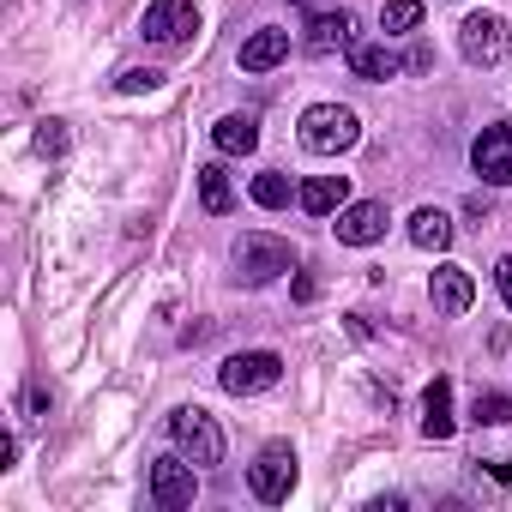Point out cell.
Masks as SVG:
<instances>
[{"label": "cell", "mask_w": 512, "mask_h": 512, "mask_svg": "<svg viewBox=\"0 0 512 512\" xmlns=\"http://www.w3.org/2000/svg\"><path fill=\"white\" fill-rule=\"evenodd\" d=\"M452 428H458V416H452V380H434L422 392V434L428 440H452Z\"/></svg>", "instance_id": "obj_16"}, {"label": "cell", "mask_w": 512, "mask_h": 512, "mask_svg": "<svg viewBox=\"0 0 512 512\" xmlns=\"http://www.w3.org/2000/svg\"><path fill=\"white\" fill-rule=\"evenodd\" d=\"M470 422H476V428H506V422H512V398H506V392H476Z\"/></svg>", "instance_id": "obj_22"}, {"label": "cell", "mask_w": 512, "mask_h": 512, "mask_svg": "<svg viewBox=\"0 0 512 512\" xmlns=\"http://www.w3.org/2000/svg\"><path fill=\"white\" fill-rule=\"evenodd\" d=\"M386 223H392V211H386L380 199H350V205L338 211V223H332V229H338V241H344V247H374V241L386 235Z\"/></svg>", "instance_id": "obj_10"}, {"label": "cell", "mask_w": 512, "mask_h": 512, "mask_svg": "<svg viewBox=\"0 0 512 512\" xmlns=\"http://www.w3.org/2000/svg\"><path fill=\"white\" fill-rule=\"evenodd\" d=\"M157 85H163V73H157V67H127V73H121V91H127V97L157 91Z\"/></svg>", "instance_id": "obj_23"}, {"label": "cell", "mask_w": 512, "mask_h": 512, "mask_svg": "<svg viewBox=\"0 0 512 512\" xmlns=\"http://www.w3.org/2000/svg\"><path fill=\"white\" fill-rule=\"evenodd\" d=\"M199 205H205L211 217L235 211V181H229V169H223V163H205V169H199Z\"/></svg>", "instance_id": "obj_19"}, {"label": "cell", "mask_w": 512, "mask_h": 512, "mask_svg": "<svg viewBox=\"0 0 512 512\" xmlns=\"http://www.w3.org/2000/svg\"><path fill=\"white\" fill-rule=\"evenodd\" d=\"M470 169H476L488 187H512V127H506V121H494V127L476 133V145H470Z\"/></svg>", "instance_id": "obj_9"}, {"label": "cell", "mask_w": 512, "mask_h": 512, "mask_svg": "<svg viewBox=\"0 0 512 512\" xmlns=\"http://www.w3.org/2000/svg\"><path fill=\"white\" fill-rule=\"evenodd\" d=\"M193 494H199V464H193L187 452H169V458L151 464V500H157L163 512L193 506Z\"/></svg>", "instance_id": "obj_5"}, {"label": "cell", "mask_w": 512, "mask_h": 512, "mask_svg": "<svg viewBox=\"0 0 512 512\" xmlns=\"http://www.w3.org/2000/svg\"><path fill=\"white\" fill-rule=\"evenodd\" d=\"M278 61H290V31H272L260 25L247 43H241V73H272Z\"/></svg>", "instance_id": "obj_13"}, {"label": "cell", "mask_w": 512, "mask_h": 512, "mask_svg": "<svg viewBox=\"0 0 512 512\" xmlns=\"http://www.w3.org/2000/svg\"><path fill=\"white\" fill-rule=\"evenodd\" d=\"M356 139H362L356 109H344V103H314V109H302V145H308L314 157H338V151H350Z\"/></svg>", "instance_id": "obj_1"}, {"label": "cell", "mask_w": 512, "mask_h": 512, "mask_svg": "<svg viewBox=\"0 0 512 512\" xmlns=\"http://www.w3.org/2000/svg\"><path fill=\"white\" fill-rule=\"evenodd\" d=\"M350 43H356V13H350V7L320 13V7H314V19H308V31H302V49H308V55H332V49H350Z\"/></svg>", "instance_id": "obj_11"}, {"label": "cell", "mask_w": 512, "mask_h": 512, "mask_svg": "<svg viewBox=\"0 0 512 512\" xmlns=\"http://www.w3.org/2000/svg\"><path fill=\"white\" fill-rule=\"evenodd\" d=\"M506 43H512V25H506L500 13H470V19L458 25V49H464L470 67H494V61L506 55Z\"/></svg>", "instance_id": "obj_7"}, {"label": "cell", "mask_w": 512, "mask_h": 512, "mask_svg": "<svg viewBox=\"0 0 512 512\" xmlns=\"http://www.w3.org/2000/svg\"><path fill=\"white\" fill-rule=\"evenodd\" d=\"M296 205H302L308 217H338V211L350 205V175H314V181H302Z\"/></svg>", "instance_id": "obj_12"}, {"label": "cell", "mask_w": 512, "mask_h": 512, "mask_svg": "<svg viewBox=\"0 0 512 512\" xmlns=\"http://www.w3.org/2000/svg\"><path fill=\"white\" fill-rule=\"evenodd\" d=\"M247 193H253V205H266V211H284V205H290L302 187H290V175H284V169H260Z\"/></svg>", "instance_id": "obj_20"}, {"label": "cell", "mask_w": 512, "mask_h": 512, "mask_svg": "<svg viewBox=\"0 0 512 512\" xmlns=\"http://www.w3.org/2000/svg\"><path fill=\"white\" fill-rule=\"evenodd\" d=\"M284 380V356L278 350H235L223 368H217V386L229 398H253V392H272Z\"/></svg>", "instance_id": "obj_3"}, {"label": "cell", "mask_w": 512, "mask_h": 512, "mask_svg": "<svg viewBox=\"0 0 512 512\" xmlns=\"http://www.w3.org/2000/svg\"><path fill=\"white\" fill-rule=\"evenodd\" d=\"M290 7H320V0H290Z\"/></svg>", "instance_id": "obj_26"}, {"label": "cell", "mask_w": 512, "mask_h": 512, "mask_svg": "<svg viewBox=\"0 0 512 512\" xmlns=\"http://www.w3.org/2000/svg\"><path fill=\"white\" fill-rule=\"evenodd\" d=\"M422 25V0H386L380 7V31L386 37H410Z\"/></svg>", "instance_id": "obj_21"}, {"label": "cell", "mask_w": 512, "mask_h": 512, "mask_svg": "<svg viewBox=\"0 0 512 512\" xmlns=\"http://www.w3.org/2000/svg\"><path fill=\"white\" fill-rule=\"evenodd\" d=\"M410 241H416L422 253H446V247H452V217H446L440 205L410 211Z\"/></svg>", "instance_id": "obj_17"}, {"label": "cell", "mask_w": 512, "mask_h": 512, "mask_svg": "<svg viewBox=\"0 0 512 512\" xmlns=\"http://www.w3.org/2000/svg\"><path fill=\"white\" fill-rule=\"evenodd\" d=\"M169 440H175V452H187L199 470L223 464V428H217L211 410H199V404H181V410L169 416Z\"/></svg>", "instance_id": "obj_4"}, {"label": "cell", "mask_w": 512, "mask_h": 512, "mask_svg": "<svg viewBox=\"0 0 512 512\" xmlns=\"http://www.w3.org/2000/svg\"><path fill=\"white\" fill-rule=\"evenodd\" d=\"M211 145H217L223 157H247L253 145H260V121H253V115H223V121L211 127Z\"/></svg>", "instance_id": "obj_18"}, {"label": "cell", "mask_w": 512, "mask_h": 512, "mask_svg": "<svg viewBox=\"0 0 512 512\" xmlns=\"http://www.w3.org/2000/svg\"><path fill=\"white\" fill-rule=\"evenodd\" d=\"M494 284H500V302H506V308H512V253H506V260H500V266H494Z\"/></svg>", "instance_id": "obj_25"}, {"label": "cell", "mask_w": 512, "mask_h": 512, "mask_svg": "<svg viewBox=\"0 0 512 512\" xmlns=\"http://www.w3.org/2000/svg\"><path fill=\"white\" fill-rule=\"evenodd\" d=\"M428 296H434V308H440V314H464V308L476 302V284H470V272H464V266H440V272L428 278Z\"/></svg>", "instance_id": "obj_15"}, {"label": "cell", "mask_w": 512, "mask_h": 512, "mask_svg": "<svg viewBox=\"0 0 512 512\" xmlns=\"http://www.w3.org/2000/svg\"><path fill=\"white\" fill-rule=\"evenodd\" d=\"M247 488L260 494L266 506H278V500H290V488H296V452L284 446V440H272L260 458H253V470H247Z\"/></svg>", "instance_id": "obj_6"}, {"label": "cell", "mask_w": 512, "mask_h": 512, "mask_svg": "<svg viewBox=\"0 0 512 512\" xmlns=\"http://www.w3.org/2000/svg\"><path fill=\"white\" fill-rule=\"evenodd\" d=\"M296 266V247L290 241H278V235H241L235 241V278L241 284H272V278H284Z\"/></svg>", "instance_id": "obj_2"}, {"label": "cell", "mask_w": 512, "mask_h": 512, "mask_svg": "<svg viewBox=\"0 0 512 512\" xmlns=\"http://www.w3.org/2000/svg\"><path fill=\"white\" fill-rule=\"evenodd\" d=\"M139 31H145V43H187L193 31H199V7L193 0H151L145 7V19H139Z\"/></svg>", "instance_id": "obj_8"}, {"label": "cell", "mask_w": 512, "mask_h": 512, "mask_svg": "<svg viewBox=\"0 0 512 512\" xmlns=\"http://www.w3.org/2000/svg\"><path fill=\"white\" fill-rule=\"evenodd\" d=\"M344 61H350V73H356V79H368V85H386V79H398V73H404V61H398L386 43H350V49H344Z\"/></svg>", "instance_id": "obj_14"}, {"label": "cell", "mask_w": 512, "mask_h": 512, "mask_svg": "<svg viewBox=\"0 0 512 512\" xmlns=\"http://www.w3.org/2000/svg\"><path fill=\"white\" fill-rule=\"evenodd\" d=\"M37 151H43V157H67V127H61V121H43Z\"/></svg>", "instance_id": "obj_24"}]
</instances>
